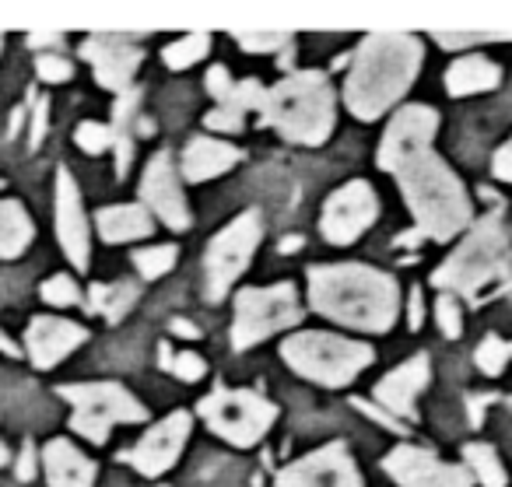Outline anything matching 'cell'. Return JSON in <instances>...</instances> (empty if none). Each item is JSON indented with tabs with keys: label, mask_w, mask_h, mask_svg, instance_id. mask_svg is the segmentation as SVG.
I'll list each match as a JSON object with an SVG mask.
<instances>
[{
	"label": "cell",
	"mask_w": 512,
	"mask_h": 487,
	"mask_svg": "<svg viewBox=\"0 0 512 487\" xmlns=\"http://www.w3.org/2000/svg\"><path fill=\"white\" fill-rule=\"evenodd\" d=\"M428 375H432L428 358L425 354H418V358H411L400 368H393L383 382H376L372 396H376L379 407L390 410L397 421L407 424V421H414V400H418V393L428 386Z\"/></svg>",
	"instance_id": "cell-20"
},
{
	"label": "cell",
	"mask_w": 512,
	"mask_h": 487,
	"mask_svg": "<svg viewBox=\"0 0 512 487\" xmlns=\"http://www.w3.org/2000/svg\"><path fill=\"white\" fill-rule=\"evenodd\" d=\"M207 92H211L214 99H218V106H228V102H232L235 81L228 78L225 67H211V71H207Z\"/></svg>",
	"instance_id": "cell-41"
},
{
	"label": "cell",
	"mask_w": 512,
	"mask_h": 487,
	"mask_svg": "<svg viewBox=\"0 0 512 487\" xmlns=\"http://www.w3.org/2000/svg\"><path fill=\"white\" fill-rule=\"evenodd\" d=\"M39 295H43V302L57 305V309H67V305H78L81 302V288H78V281H74L71 274L46 277L43 288H39Z\"/></svg>",
	"instance_id": "cell-31"
},
{
	"label": "cell",
	"mask_w": 512,
	"mask_h": 487,
	"mask_svg": "<svg viewBox=\"0 0 512 487\" xmlns=\"http://www.w3.org/2000/svg\"><path fill=\"white\" fill-rule=\"evenodd\" d=\"M204 123H207L211 130H221V134H239L242 123H246V113H242L239 106H232V102H228V106L211 109Z\"/></svg>",
	"instance_id": "cell-39"
},
{
	"label": "cell",
	"mask_w": 512,
	"mask_h": 487,
	"mask_svg": "<svg viewBox=\"0 0 512 487\" xmlns=\"http://www.w3.org/2000/svg\"><path fill=\"white\" fill-rule=\"evenodd\" d=\"M232 36L239 39V46L246 53H274V50H288V46H292V36H288V32H242V29H235Z\"/></svg>",
	"instance_id": "cell-34"
},
{
	"label": "cell",
	"mask_w": 512,
	"mask_h": 487,
	"mask_svg": "<svg viewBox=\"0 0 512 487\" xmlns=\"http://www.w3.org/2000/svg\"><path fill=\"white\" fill-rule=\"evenodd\" d=\"M512 253H509V235H505L502 214L491 211L477 221L467 232V239L449 253V260L442 263L432 274V284L442 288L446 295L463 291V295H474L488 281L509 274Z\"/></svg>",
	"instance_id": "cell-5"
},
{
	"label": "cell",
	"mask_w": 512,
	"mask_h": 487,
	"mask_svg": "<svg viewBox=\"0 0 512 487\" xmlns=\"http://www.w3.org/2000/svg\"><path fill=\"white\" fill-rule=\"evenodd\" d=\"M197 414L207 421V428L225 442L249 449L271 431L278 421V407L267 396L253 393V389H225L218 386L211 396L197 403Z\"/></svg>",
	"instance_id": "cell-9"
},
{
	"label": "cell",
	"mask_w": 512,
	"mask_h": 487,
	"mask_svg": "<svg viewBox=\"0 0 512 487\" xmlns=\"http://www.w3.org/2000/svg\"><path fill=\"white\" fill-rule=\"evenodd\" d=\"M43 466L50 487H92L95 473H99L71 438H50L43 449Z\"/></svg>",
	"instance_id": "cell-21"
},
{
	"label": "cell",
	"mask_w": 512,
	"mask_h": 487,
	"mask_svg": "<svg viewBox=\"0 0 512 487\" xmlns=\"http://www.w3.org/2000/svg\"><path fill=\"white\" fill-rule=\"evenodd\" d=\"M22 120H25V109H15V116H11V137L22 130Z\"/></svg>",
	"instance_id": "cell-54"
},
{
	"label": "cell",
	"mask_w": 512,
	"mask_h": 487,
	"mask_svg": "<svg viewBox=\"0 0 512 487\" xmlns=\"http://www.w3.org/2000/svg\"><path fill=\"white\" fill-rule=\"evenodd\" d=\"M169 333H176V337H183V340H200V326L190 323V319H183V316L169 319Z\"/></svg>",
	"instance_id": "cell-47"
},
{
	"label": "cell",
	"mask_w": 512,
	"mask_h": 487,
	"mask_svg": "<svg viewBox=\"0 0 512 487\" xmlns=\"http://www.w3.org/2000/svg\"><path fill=\"white\" fill-rule=\"evenodd\" d=\"M0 50H4V39H0Z\"/></svg>",
	"instance_id": "cell-57"
},
{
	"label": "cell",
	"mask_w": 512,
	"mask_h": 487,
	"mask_svg": "<svg viewBox=\"0 0 512 487\" xmlns=\"http://www.w3.org/2000/svg\"><path fill=\"white\" fill-rule=\"evenodd\" d=\"M400 193L414 214V232L421 239L446 242L470 225V197L456 172L435 151H421L397 172Z\"/></svg>",
	"instance_id": "cell-3"
},
{
	"label": "cell",
	"mask_w": 512,
	"mask_h": 487,
	"mask_svg": "<svg viewBox=\"0 0 512 487\" xmlns=\"http://www.w3.org/2000/svg\"><path fill=\"white\" fill-rule=\"evenodd\" d=\"M169 372L176 375V379H183V382H197V379H204L207 365H204V358H200L197 351H179L176 358H172Z\"/></svg>",
	"instance_id": "cell-40"
},
{
	"label": "cell",
	"mask_w": 512,
	"mask_h": 487,
	"mask_svg": "<svg viewBox=\"0 0 512 487\" xmlns=\"http://www.w3.org/2000/svg\"><path fill=\"white\" fill-rule=\"evenodd\" d=\"M509 407H512V396H509Z\"/></svg>",
	"instance_id": "cell-58"
},
{
	"label": "cell",
	"mask_w": 512,
	"mask_h": 487,
	"mask_svg": "<svg viewBox=\"0 0 512 487\" xmlns=\"http://www.w3.org/2000/svg\"><path fill=\"white\" fill-rule=\"evenodd\" d=\"M309 305L351 330L386 333L400 312V288L390 274L365 263L309 267Z\"/></svg>",
	"instance_id": "cell-1"
},
{
	"label": "cell",
	"mask_w": 512,
	"mask_h": 487,
	"mask_svg": "<svg viewBox=\"0 0 512 487\" xmlns=\"http://www.w3.org/2000/svg\"><path fill=\"white\" fill-rule=\"evenodd\" d=\"M379 218V197L365 179H351L341 190H334L323 204L320 232L334 246H351L362 232H369Z\"/></svg>",
	"instance_id": "cell-11"
},
{
	"label": "cell",
	"mask_w": 512,
	"mask_h": 487,
	"mask_svg": "<svg viewBox=\"0 0 512 487\" xmlns=\"http://www.w3.org/2000/svg\"><path fill=\"white\" fill-rule=\"evenodd\" d=\"M81 57L92 64L95 81H99L102 88L120 95V92H127V88H134L130 81H134L137 67H141L144 50L137 43H130L127 36L95 32V36H88L85 43H81Z\"/></svg>",
	"instance_id": "cell-17"
},
{
	"label": "cell",
	"mask_w": 512,
	"mask_h": 487,
	"mask_svg": "<svg viewBox=\"0 0 512 487\" xmlns=\"http://www.w3.org/2000/svg\"><path fill=\"white\" fill-rule=\"evenodd\" d=\"M53 225H57V239L64 256L78 270H85L88 260H92V235H88L81 190L74 183L71 169H64V165L57 169V190H53Z\"/></svg>",
	"instance_id": "cell-14"
},
{
	"label": "cell",
	"mask_w": 512,
	"mask_h": 487,
	"mask_svg": "<svg viewBox=\"0 0 512 487\" xmlns=\"http://www.w3.org/2000/svg\"><path fill=\"white\" fill-rule=\"evenodd\" d=\"M421 39L407 32H369L358 43L344 81V102L358 120L372 123L407 95L421 71Z\"/></svg>",
	"instance_id": "cell-2"
},
{
	"label": "cell",
	"mask_w": 512,
	"mask_h": 487,
	"mask_svg": "<svg viewBox=\"0 0 512 487\" xmlns=\"http://www.w3.org/2000/svg\"><path fill=\"white\" fill-rule=\"evenodd\" d=\"M36 239L29 211L18 200H0V260H18Z\"/></svg>",
	"instance_id": "cell-25"
},
{
	"label": "cell",
	"mask_w": 512,
	"mask_h": 487,
	"mask_svg": "<svg viewBox=\"0 0 512 487\" xmlns=\"http://www.w3.org/2000/svg\"><path fill=\"white\" fill-rule=\"evenodd\" d=\"M299 319L302 305L292 281L271 284V288H246L235 295L232 347L246 351V347L260 344V340L274 337V333L299 326Z\"/></svg>",
	"instance_id": "cell-8"
},
{
	"label": "cell",
	"mask_w": 512,
	"mask_h": 487,
	"mask_svg": "<svg viewBox=\"0 0 512 487\" xmlns=\"http://www.w3.org/2000/svg\"><path fill=\"white\" fill-rule=\"evenodd\" d=\"M113 155H116V176H127L130 162H134V134H113Z\"/></svg>",
	"instance_id": "cell-44"
},
{
	"label": "cell",
	"mask_w": 512,
	"mask_h": 487,
	"mask_svg": "<svg viewBox=\"0 0 512 487\" xmlns=\"http://www.w3.org/2000/svg\"><path fill=\"white\" fill-rule=\"evenodd\" d=\"M0 351L8 354V358H22V347H15V340H11L4 330H0Z\"/></svg>",
	"instance_id": "cell-51"
},
{
	"label": "cell",
	"mask_w": 512,
	"mask_h": 487,
	"mask_svg": "<svg viewBox=\"0 0 512 487\" xmlns=\"http://www.w3.org/2000/svg\"><path fill=\"white\" fill-rule=\"evenodd\" d=\"M435 319H439V330L446 333L449 340H456L463 333V312H460V302L453 295L442 291L439 302H435Z\"/></svg>",
	"instance_id": "cell-36"
},
{
	"label": "cell",
	"mask_w": 512,
	"mask_h": 487,
	"mask_svg": "<svg viewBox=\"0 0 512 487\" xmlns=\"http://www.w3.org/2000/svg\"><path fill=\"white\" fill-rule=\"evenodd\" d=\"M137 120H141V92L127 88L113 102V134H134Z\"/></svg>",
	"instance_id": "cell-32"
},
{
	"label": "cell",
	"mask_w": 512,
	"mask_h": 487,
	"mask_svg": "<svg viewBox=\"0 0 512 487\" xmlns=\"http://www.w3.org/2000/svg\"><path fill=\"white\" fill-rule=\"evenodd\" d=\"M264 123H271L285 141L320 148L337 123V99L327 74L295 71L274 88H267Z\"/></svg>",
	"instance_id": "cell-4"
},
{
	"label": "cell",
	"mask_w": 512,
	"mask_h": 487,
	"mask_svg": "<svg viewBox=\"0 0 512 487\" xmlns=\"http://www.w3.org/2000/svg\"><path fill=\"white\" fill-rule=\"evenodd\" d=\"M232 106H239L242 113H249V109H256V113H264V106H267V88L260 85V81H256V78L235 81Z\"/></svg>",
	"instance_id": "cell-37"
},
{
	"label": "cell",
	"mask_w": 512,
	"mask_h": 487,
	"mask_svg": "<svg viewBox=\"0 0 512 487\" xmlns=\"http://www.w3.org/2000/svg\"><path fill=\"white\" fill-rule=\"evenodd\" d=\"M491 172H495V179H505V183H512V141L502 144V148L495 151V162H491Z\"/></svg>",
	"instance_id": "cell-46"
},
{
	"label": "cell",
	"mask_w": 512,
	"mask_h": 487,
	"mask_svg": "<svg viewBox=\"0 0 512 487\" xmlns=\"http://www.w3.org/2000/svg\"><path fill=\"white\" fill-rule=\"evenodd\" d=\"M25 43H29L32 50H43V46H57V50H60L64 36H60V32H29V36H25Z\"/></svg>",
	"instance_id": "cell-48"
},
{
	"label": "cell",
	"mask_w": 512,
	"mask_h": 487,
	"mask_svg": "<svg viewBox=\"0 0 512 487\" xmlns=\"http://www.w3.org/2000/svg\"><path fill=\"white\" fill-rule=\"evenodd\" d=\"M207 50H211V36H207V32H190V36L165 46L162 64L169 67V71H186V67H193L197 60H204Z\"/></svg>",
	"instance_id": "cell-28"
},
{
	"label": "cell",
	"mask_w": 512,
	"mask_h": 487,
	"mask_svg": "<svg viewBox=\"0 0 512 487\" xmlns=\"http://www.w3.org/2000/svg\"><path fill=\"white\" fill-rule=\"evenodd\" d=\"M435 130H439V113L432 106H404L400 113H393L376 155L379 169L397 172L400 165L418 158L421 151H432Z\"/></svg>",
	"instance_id": "cell-12"
},
{
	"label": "cell",
	"mask_w": 512,
	"mask_h": 487,
	"mask_svg": "<svg viewBox=\"0 0 512 487\" xmlns=\"http://www.w3.org/2000/svg\"><path fill=\"white\" fill-rule=\"evenodd\" d=\"M179 260V249L176 246H148V249H137L134 263H137V274L144 281H158L162 274H169Z\"/></svg>",
	"instance_id": "cell-29"
},
{
	"label": "cell",
	"mask_w": 512,
	"mask_h": 487,
	"mask_svg": "<svg viewBox=\"0 0 512 487\" xmlns=\"http://www.w3.org/2000/svg\"><path fill=\"white\" fill-rule=\"evenodd\" d=\"M193 417L186 410H172L169 417H162L158 424H151L141 435V442L130 452V463L144 477H162L165 470L176 466V459L183 456V445L190 438Z\"/></svg>",
	"instance_id": "cell-18"
},
{
	"label": "cell",
	"mask_w": 512,
	"mask_h": 487,
	"mask_svg": "<svg viewBox=\"0 0 512 487\" xmlns=\"http://www.w3.org/2000/svg\"><path fill=\"white\" fill-rule=\"evenodd\" d=\"M141 204L148 207L151 214H158L172 232L190 228V207H186L183 183H179L176 162H172L169 151H158V155H151V162L144 165Z\"/></svg>",
	"instance_id": "cell-16"
},
{
	"label": "cell",
	"mask_w": 512,
	"mask_h": 487,
	"mask_svg": "<svg viewBox=\"0 0 512 487\" xmlns=\"http://www.w3.org/2000/svg\"><path fill=\"white\" fill-rule=\"evenodd\" d=\"M484 403H488V396H470V403H467V407H470V424H474V428L481 424V417H484Z\"/></svg>",
	"instance_id": "cell-50"
},
{
	"label": "cell",
	"mask_w": 512,
	"mask_h": 487,
	"mask_svg": "<svg viewBox=\"0 0 512 487\" xmlns=\"http://www.w3.org/2000/svg\"><path fill=\"white\" fill-rule=\"evenodd\" d=\"M509 358H512V344H505L502 337H484L481 340V347H477V354H474V361H477V368H481L484 375H502V368L509 365Z\"/></svg>",
	"instance_id": "cell-30"
},
{
	"label": "cell",
	"mask_w": 512,
	"mask_h": 487,
	"mask_svg": "<svg viewBox=\"0 0 512 487\" xmlns=\"http://www.w3.org/2000/svg\"><path fill=\"white\" fill-rule=\"evenodd\" d=\"M274 487H362V473H358L348 445L330 442L323 449L288 463L278 473Z\"/></svg>",
	"instance_id": "cell-13"
},
{
	"label": "cell",
	"mask_w": 512,
	"mask_h": 487,
	"mask_svg": "<svg viewBox=\"0 0 512 487\" xmlns=\"http://www.w3.org/2000/svg\"><path fill=\"white\" fill-rule=\"evenodd\" d=\"M281 358L302 379L320 382L327 389H344L348 382H355L362 368L372 365L376 354L362 340L337 337L327 330H302L281 344Z\"/></svg>",
	"instance_id": "cell-6"
},
{
	"label": "cell",
	"mask_w": 512,
	"mask_h": 487,
	"mask_svg": "<svg viewBox=\"0 0 512 487\" xmlns=\"http://www.w3.org/2000/svg\"><path fill=\"white\" fill-rule=\"evenodd\" d=\"M442 50H460V46L488 43V39H512V29H470V32H435Z\"/></svg>",
	"instance_id": "cell-35"
},
{
	"label": "cell",
	"mask_w": 512,
	"mask_h": 487,
	"mask_svg": "<svg viewBox=\"0 0 512 487\" xmlns=\"http://www.w3.org/2000/svg\"><path fill=\"white\" fill-rule=\"evenodd\" d=\"M421 316H425V302H421V288H411V309H407V326L421 330Z\"/></svg>",
	"instance_id": "cell-49"
},
{
	"label": "cell",
	"mask_w": 512,
	"mask_h": 487,
	"mask_svg": "<svg viewBox=\"0 0 512 487\" xmlns=\"http://www.w3.org/2000/svg\"><path fill=\"white\" fill-rule=\"evenodd\" d=\"M302 242H306V239H302V235H288V239H281V253H299V249H302Z\"/></svg>",
	"instance_id": "cell-52"
},
{
	"label": "cell",
	"mask_w": 512,
	"mask_h": 487,
	"mask_svg": "<svg viewBox=\"0 0 512 487\" xmlns=\"http://www.w3.org/2000/svg\"><path fill=\"white\" fill-rule=\"evenodd\" d=\"M95 225H99V235L109 242V246H123V242L148 239V235L155 232V221H151L148 207H141V204L102 207V211L95 214Z\"/></svg>",
	"instance_id": "cell-23"
},
{
	"label": "cell",
	"mask_w": 512,
	"mask_h": 487,
	"mask_svg": "<svg viewBox=\"0 0 512 487\" xmlns=\"http://www.w3.org/2000/svg\"><path fill=\"white\" fill-rule=\"evenodd\" d=\"M15 473H18V480H22V484H29V480L36 477V445H32L29 438H25V445H22V456H18Z\"/></svg>",
	"instance_id": "cell-45"
},
{
	"label": "cell",
	"mask_w": 512,
	"mask_h": 487,
	"mask_svg": "<svg viewBox=\"0 0 512 487\" xmlns=\"http://www.w3.org/2000/svg\"><path fill=\"white\" fill-rule=\"evenodd\" d=\"M239 158H242V151L232 148V144L214 141V137H193L183 151V179H190V183H207V179L235 169Z\"/></svg>",
	"instance_id": "cell-22"
},
{
	"label": "cell",
	"mask_w": 512,
	"mask_h": 487,
	"mask_svg": "<svg viewBox=\"0 0 512 487\" xmlns=\"http://www.w3.org/2000/svg\"><path fill=\"white\" fill-rule=\"evenodd\" d=\"M88 340V330L71 319H53V316H36L25 333V347H29V358L36 368H53Z\"/></svg>",
	"instance_id": "cell-19"
},
{
	"label": "cell",
	"mask_w": 512,
	"mask_h": 487,
	"mask_svg": "<svg viewBox=\"0 0 512 487\" xmlns=\"http://www.w3.org/2000/svg\"><path fill=\"white\" fill-rule=\"evenodd\" d=\"M134 134H137V137H151V134H155V123L144 120V116H141V120L134 123Z\"/></svg>",
	"instance_id": "cell-53"
},
{
	"label": "cell",
	"mask_w": 512,
	"mask_h": 487,
	"mask_svg": "<svg viewBox=\"0 0 512 487\" xmlns=\"http://www.w3.org/2000/svg\"><path fill=\"white\" fill-rule=\"evenodd\" d=\"M74 141H78L81 151H88V155H102V151L113 148V127H106V123H95V120H85L78 130H74Z\"/></svg>",
	"instance_id": "cell-33"
},
{
	"label": "cell",
	"mask_w": 512,
	"mask_h": 487,
	"mask_svg": "<svg viewBox=\"0 0 512 487\" xmlns=\"http://www.w3.org/2000/svg\"><path fill=\"white\" fill-rule=\"evenodd\" d=\"M358 410H362L365 417H372V421H379L383 428H390V431H397V435H407V424L404 421H397V417L390 414V410H383L379 403H369V400H351Z\"/></svg>",
	"instance_id": "cell-43"
},
{
	"label": "cell",
	"mask_w": 512,
	"mask_h": 487,
	"mask_svg": "<svg viewBox=\"0 0 512 487\" xmlns=\"http://www.w3.org/2000/svg\"><path fill=\"white\" fill-rule=\"evenodd\" d=\"M463 459H467L470 473L481 480V487H505V480H509L505 477L502 459H498V452L491 449V445H484V442L463 445Z\"/></svg>",
	"instance_id": "cell-27"
},
{
	"label": "cell",
	"mask_w": 512,
	"mask_h": 487,
	"mask_svg": "<svg viewBox=\"0 0 512 487\" xmlns=\"http://www.w3.org/2000/svg\"><path fill=\"white\" fill-rule=\"evenodd\" d=\"M137 298H141V288H137L134 281H120V284H113V288H109V284H92V288H88V309L102 312L106 323H120L137 305Z\"/></svg>",
	"instance_id": "cell-26"
},
{
	"label": "cell",
	"mask_w": 512,
	"mask_h": 487,
	"mask_svg": "<svg viewBox=\"0 0 512 487\" xmlns=\"http://www.w3.org/2000/svg\"><path fill=\"white\" fill-rule=\"evenodd\" d=\"M36 71L43 81H50V85H64V81L74 78V64L67 57H57V53H43V57L36 60Z\"/></svg>",
	"instance_id": "cell-38"
},
{
	"label": "cell",
	"mask_w": 512,
	"mask_h": 487,
	"mask_svg": "<svg viewBox=\"0 0 512 487\" xmlns=\"http://www.w3.org/2000/svg\"><path fill=\"white\" fill-rule=\"evenodd\" d=\"M4 463H11V452H8V445L0 442V466H4Z\"/></svg>",
	"instance_id": "cell-56"
},
{
	"label": "cell",
	"mask_w": 512,
	"mask_h": 487,
	"mask_svg": "<svg viewBox=\"0 0 512 487\" xmlns=\"http://www.w3.org/2000/svg\"><path fill=\"white\" fill-rule=\"evenodd\" d=\"M383 470L400 487H470V480H474V473L467 466L442 463L439 456H432L428 449H418V445L390 449L383 459Z\"/></svg>",
	"instance_id": "cell-15"
},
{
	"label": "cell",
	"mask_w": 512,
	"mask_h": 487,
	"mask_svg": "<svg viewBox=\"0 0 512 487\" xmlns=\"http://www.w3.org/2000/svg\"><path fill=\"white\" fill-rule=\"evenodd\" d=\"M260 239H264V218L253 207L242 211L239 218H232L214 235L204 253V281L211 302H221L225 291L239 281V274L249 267V256L260 246Z\"/></svg>",
	"instance_id": "cell-10"
},
{
	"label": "cell",
	"mask_w": 512,
	"mask_h": 487,
	"mask_svg": "<svg viewBox=\"0 0 512 487\" xmlns=\"http://www.w3.org/2000/svg\"><path fill=\"white\" fill-rule=\"evenodd\" d=\"M498 81H502L498 64H491L484 57H463L446 71V92L453 99H463V95L491 92V88H498Z\"/></svg>",
	"instance_id": "cell-24"
},
{
	"label": "cell",
	"mask_w": 512,
	"mask_h": 487,
	"mask_svg": "<svg viewBox=\"0 0 512 487\" xmlns=\"http://www.w3.org/2000/svg\"><path fill=\"white\" fill-rule=\"evenodd\" d=\"M71 403V431L102 445L113 431V424H137L148 417L144 403L120 382H74L57 389Z\"/></svg>",
	"instance_id": "cell-7"
},
{
	"label": "cell",
	"mask_w": 512,
	"mask_h": 487,
	"mask_svg": "<svg viewBox=\"0 0 512 487\" xmlns=\"http://www.w3.org/2000/svg\"><path fill=\"white\" fill-rule=\"evenodd\" d=\"M172 358H176V351H169V344H162V358H158V361H162L165 372H169V368H172Z\"/></svg>",
	"instance_id": "cell-55"
},
{
	"label": "cell",
	"mask_w": 512,
	"mask_h": 487,
	"mask_svg": "<svg viewBox=\"0 0 512 487\" xmlns=\"http://www.w3.org/2000/svg\"><path fill=\"white\" fill-rule=\"evenodd\" d=\"M46 127H50V102L36 99V109H32V123H29V148L36 151L46 137Z\"/></svg>",
	"instance_id": "cell-42"
}]
</instances>
